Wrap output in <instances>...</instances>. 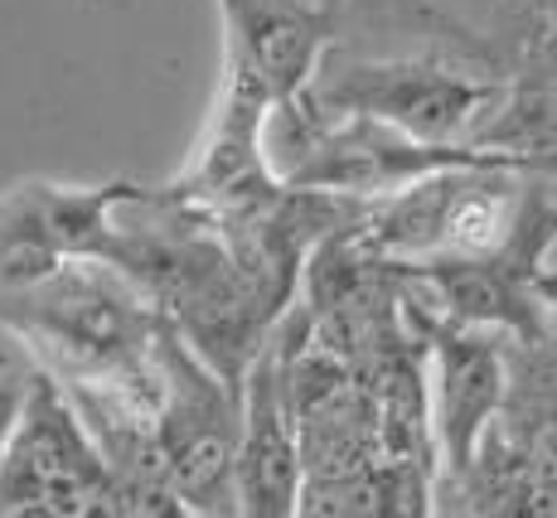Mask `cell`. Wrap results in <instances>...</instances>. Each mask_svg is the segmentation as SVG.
Returning a JSON list of instances; mask_svg holds the SVG:
<instances>
[{
    "label": "cell",
    "mask_w": 557,
    "mask_h": 518,
    "mask_svg": "<svg viewBox=\"0 0 557 518\" xmlns=\"http://www.w3.org/2000/svg\"><path fill=\"white\" fill-rule=\"evenodd\" d=\"M0 330L15 334L59 383L156 397L160 316L102 257H69L35 282L0 291Z\"/></svg>",
    "instance_id": "6da1fadb"
},
{
    "label": "cell",
    "mask_w": 557,
    "mask_h": 518,
    "mask_svg": "<svg viewBox=\"0 0 557 518\" xmlns=\"http://www.w3.org/2000/svg\"><path fill=\"white\" fill-rule=\"evenodd\" d=\"M0 514L10 518H92L116 514L112 470L88 436L73 397L45 369L20 387V407L0 441Z\"/></svg>",
    "instance_id": "7a4b0ae2"
},
{
    "label": "cell",
    "mask_w": 557,
    "mask_h": 518,
    "mask_svg": "<svg viewBox=\"0 0 557 518\" xmlns=\"http://www.w3.org/2000/svg\"><path fill=\"white\" fill-rule=\"evenodd\" d=\"M310 97L335 112H359L426 146H480L499 112L505 78L446 59H359L310 78Z\"/></svg>",
    "instance_id": "3957f363"
},
{
    "label": "cell",
    "mask_w": 557,
    "mask_h": 518,
    "mask_svg": "<svg viewBox=\"0 0 557 518\" xmlns=\"http://www.w3.org/2000/svg\"><path fill=\"white\" fill-rule=\"evenodd\" d=\"M156 441L185 514H238V387L160 320L156 334Z\"/></svg>",
    "instance_id": "277c9868"
},
{
    "label": "cell",
    "mask_w": 557,
    "mask_h": 518,
    "mask_svg": "<svg viewBox=\"0 0 557 518\" xmlns=\"http://www.w3.org/2000/svg\"><path fill=\"white\" fill-rule=\"evenodd\" d=\"M403 306L412 310V300L403 296ZM412 330H422L426 344V422H432V436L442 446V466L466 474L475 470L490 427H495L499 407L509 397L505 349L490 330L456 325L436 310H412Z\"/></svg>",
    "instance_id": "5b68a950"
},
{
    "label": "cell",
    "mask_w": 557,
    "mask_h": 518,
    "mask_svg": "<svg viewBox=\"0 0 557 518\" xmlns=\"http://www.w3.org/2000/svg\"><path fill=\"white\" fill-rule=\"evenodd\" d=\"M238 514L292 518L301 504V436L286 383V325L276 320L238 383V451H233Z\"/></svg>",
    "instance_id": "8992f818"
},
{
    "label": "cell",
    "mask_w": 557,
    "mask_h": 518,
    "mask_svg": "<svg viewBox=\"0 0 557 518\" xmlns=\"http://www.w3.org/2000/svg\"><path fill=\"white\" fill-rule=\"evenodd\" d=\"M132 180L112 185H53L20 180L0 189V291L53 272L69 257H102L112 209Z\"/></svg>",
    "instance_id": "52a82bcc"
},
{
    "label": "cell",
    "mask_w": 557,
    "mask_h": 518,
    "mask_svg": "<svg viewBox=\"0 0 557 518\" xmlns=\"http://www.w3.org/2000/svg\"><path fill=\"white\" fill-rule=\"evenodd\" d=\"M223 15V73L267 102L306 92L335 45V5L315 0H213Z\"/></svg>",
    "instance_id": "ba28073f"
},
{
    "label": "cell",
    "mask_w": 557,
    "mask_h": 518,
    "mask_svg": "<svg viewBox=\"0 0 557 518\" xmlns=\"http://www.w3.org/2000/svg\"><path fill=\"white\" fill-rule=\"evenodd\" d=\"M20 387H25V378H0V441H5L10 422H15V407H20Z\"/></svg>",
    "instance_id": "9c48e42d"
},
{
    "label": "cell",
    "mask_w": 557,
    "mask_h": 518,
    "mask_svg": "<svg viewBox=\"0 0 557 518\" xmlns=\"http://www.w3.org/2000/svg\"><path fill=\"white\" fill-rule=\"evenodd\" d=\"M533 291H539V300H543V310H553L557 316V272H533Z\"/></svg>",
    "instance_id": "30bf717a"
}]
</instances>
